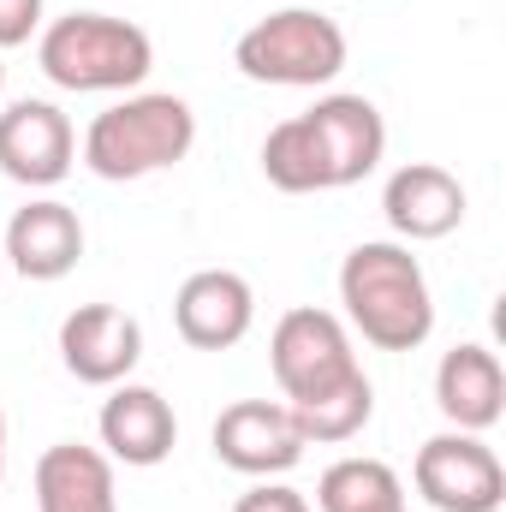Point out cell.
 Wrapping results in <instances>:
<instances>
[{
    "mask_svg": "<svg viewBox=\"0 0 506 512\" xmlns=\"http://www.w3.org/2000/svg\"><path fill=\"white\" fill-rule=\"evenodd\" d=\"M340 304L346 322L376 346V352H417L435 334V298L429 274L405 245L370 239L340 262Z\"/></svg>",
    "mask_w": 506,
    "mask_h": 512,
    "instance_id": "cell-1",
    "label": "cell"
},
{
    "mask_svg": "<svg viewBox=\"0 0 506 512\" xmlns=\"http://www.w3.org/2000/svg\"><path fill=\"white\" fill-rule=\"evenodd\" d=\"M197 143V114L185 96H126L84 131V167L108 185L149 179L161 167H179Z\"/></svg>",
    "mask_w": 506,
    "mask_h": 512,
    "instance_id": "cell-2",
    "label": "cell"
},
{
    "mask_svg": "<svg viewBox=\"0 0 506 512\" xmlns=\"http://www.w3.org/2000/svg\"><path fill=\"white\" fill-rule=\"evenodd\" d=\"M36 60L42 72L60 84V90H78V96H108V90H137L155 66V42L126 24V18H108V12H66L42 30L36 42Z\"/></svg>",
    "mask_w": 506,
    "mask_h": 512,
    "instance_id": "cell-3",
    "label": "cell"
},
{
    "mask_svg": "<svg viewBox=\"0 0 506 512\" xmlns=\"http://www.w3.org/2000/svg\"><path fill=\"white\" fill-rule=\"evenodd\" d=\"M233 66L251 84H280V90H322L346 72V30L328 12L286 6L251 24L233 48Z\"/></svg>",
    "mask_w": 506,
    "mask_h": 512,
    "instance_id": "cell-4",
    "label": "cell"
},
{
    "mask_svg": "<svg viewBox=\"0 0 506 512\" xmlns=\"http://www.w3.org/2000/svg\"><path fill=\"white\" fill-rule=\"evenodd\" d=\"M268 370L286 393V405L298 399H316L328 387L352 382L358 376V352H352V334L334 310H286L274 322V340H268Z\"/></svg>",
    "mask_w": 506,
    "mask_h": 512,
    "instance_id": "cell-5",
    "label": "cell"
},
{
    "mask_svg": "<svg viewBox=\"0 0 506 512\" xmlns=\"http://www.w3.org/2000/svg\"><path fill=\"white\" fill-rule=\"evenodd\" d=\"M411 483L435 512H501L506 501V471L495 447H483V435H465V429L429 435L417 447Z\"/></svg>",
    "mask_w": 506,
    "mask_h": 512,
    "instance_id": "cell-6",
    "label": "cell"
},
{
    "mask_svg": "<svg viewBox=\"0 0 506 512\" xmlns=\"http://www.w3.org/2000/svg\"><path fill=\"white\" fill-rule=\"evenodd\" d=\"M215 459L239 477H286L304 459V435L286 405L274 399H239L215 417Z\"/></svg>",
    "mask_w": 506,
    "mask_h": 512,
    "instance_id": "cell-7",
    "label": "cell"
},
{
    "mask_svg": "<svg viewBox=\"0 0 506 512\" xmlns=\"http://www.w3.org/2000/svg\"><path fill=\"white\" fill-rule=\"evenodd\" d=\"M72 155H78V137H72V120L54 102L24 96L0 114V173L12 185L48 191L72 173Z\"/></svg>",
    "mask_w": 506,
    "mask_h": 512,
    "instance_id": "cell-8",
    "label": "cell"
},
{
    "mask_svg": "<svg viewBox=\"0 0 506 512\" xmlns=\"http://www.w3.org/2000/svg\"><path fill=\"white\" fill-rule=\"evenodd\" d=\"M304 126L316 137L328 191L370 179L381 167V155H387V126H381V108L370 96H322V102L304 114Z\"/></svg>",
    "mask_w": 506,
    "mask_h": 512,
    "instance_id": "cell-9",
    "label": "cell"
},
{
    "mask_svg": "<svg viewBox=\"0 0 506 512\" xmlns=\"http://www.w3.org/2000/svg\"><path fill=\"white\" fill-rule=\"evenodd\" d=\"M143 358V328L120 304H78L60 322V364L90 387H120Z\"/></svg>",
    "mask_w": 506,
    "mask_h": 512,
    "instance_id": "cell-10",
    "label": "cell"
},
{
    "mask_svg": "<svg viewBox=\"0 0 506 512\" xmlns=\"http://www.w3.org/2000/svg\"><path fill=\"white\" fill-rule=\"evenodd\" d=\"M251 322H256V292H251V280L233 274V268H197L179 286V298H173V328L197 352L239 346L251 334Z\"/></svg>",
    "mask_w": 506,
    "mask_h": 512,
    "instance_id": "cell-11",
    "label": "cell"
},
{
    "mask_svg": "<svg viewBox=\"0 0 506 512\" xmlns=\"http://www.w3.org/2000/svg\"><path fill=\"white\" fill-rule=\"evenodd\" d=\"M78 256H84V221L72 203L36 197L6 221L0 262H12L24 280H66L78 268Z\"/></svg>",
    "mask_w": 506,
    "mask_h": 512,
    "instance_id": "cell-12",
    "label": "cell"
},
{
    "mask_svg": "<svg viewBox=\"0 0 506 512\" xmlns=\"http://www.w3.org/2000/svg\"><path fill=\"white\" fill-rule=\"evenodd\" d=\"M381 215H387V227H393L399 239H411V245L447 239V233H459V221H465V185H459L447 167H435V161H411V167H399V173L387 179Z\"/></svg>",
    "mask_w": 506,
    "mask_h": 512,
    "instance_id": "cell-13",
    "label": "cell"
},
{
    "mask_svg": "<svg viewBox=\"0 0 506 512\" xmlns=\"http://www.w3.org/2000/svg\"><path fill=\"white\" fill-rule=\"evenodd\" d=\"M96 429H102L108 459H114V465H137V471L161 465V459L173 453V441H179L173 405H167L155 387H137V382H120L114 393H108Z\"/></svg>",
    "mask_w": 506,
    "mask_h": 512,
    "instance_id": "cell-14",
    "label": "cell"
},
{
    "mask_svg": "<svg viewBox=\"0 0 506 512\" xmlns=\"http://www.w3.org/2000/svg\"><path fill=\"white\" fill-rule=\"evenodd\" d=\"M435 405H441V417H447L453 429H465V435L495 429L501 411H506L501 358H495L489 346H477V340L453 346V352L441 358V370H435Z\"/></svg>",
    "mask_w": 506,
    "mask_h": 512,
    "instance_id": "cell-15",
    "label": "cell"
},
{
    "mask_svg": "<svg viewBox=\"0 0 506 512\" xmlns=\"http://www.w3.org/2000/svg\"><path fill=\"white\" fill-rule=\"evenodd\" d=\"M36 512H120L114 459L84 441H60L36 459Z\"/></svg>",
    "mask_w": 506,
    "mask_h": 512,
    "instance_id": "cell-16",
    "label": "cell"
},
{
    "mask_svg": "<svg viewBox=\"0 0 506 512\" xmlns=\"http://www.w3.org/2000/svg\"><path fill=\"white\" fill-rule=\"evenodd\" d=\"M286 411H292L304 447H310V441H316V447H334V441L364 435V423L376 417V387H370V376L358 370L352 382L328 387V393H316V399H298V405H286Z\"/></svg>",
    "mask_w": 506,
    "mask_h": 512,
    "instance_id": "cell-17",
    "label": "cell"
},
{
    "mask_svg": "<svg viewBox=\"0 0 506 512\" xmlns=\"http://www.w3.org/2000/svg\"><path fill=\"white\" fill-rule=\"evenodd\" d=\"M405 501V483L387 459H340L322 471L316 483V507L322 512H376Z\"/></svg>",
    "mask_w": 506,
    "mask_h": 512,
    "instance_id": "cell-18",
    "label": "cell"
},
{
    "mask_svg": "<svg viewBox=\"0 0 506 512\" xmlns=\"http://www.w3.org/2000/svg\"><path fill=\"white\" fill-rule=\"evenodd\" d=\"M262 173H268V185L286 191V197L328 191V173H322V155H316V137L304 126V114L280 120V126L262 137Z\"/></svg>",
    "mask_w": 506,
    "mask_h": 512,
    "instance_id": "cell-19",
    "label": "cell"
},
{
    "mask_svg": "<svg viewBox=\"0 0 506 512\" xmlns=\"http://www.w3.org/2000/svg\"><path fill=\"white\" fill-rule=\"evenodd\" d=\"M42 30V0H0V48H24Z\"/></svg>",
    "mask_w": 506,
    "mask_h": 512,
    "instance_id": "cell-20",
    "label": "cell"
},
{
    "mask_svg": "<svg viewBox=\"0 0 506 512\" xmlns=\"http://www.w3.org/2000/svg\"><path fill=\"white\" fill-rule=\"evenodd\" d=\"M233 512H310V501L298 495V489H286V483H256V489H245L239 501H233Z\"/></svg>",
    "mask_w": 506,
    "mask_h": 512,
    "instance_id": "cell-21",
    "label": "cell"
},
{
    "mask_svg": "<svg viewBox=\"0 0 506 512\" xmlns=\"http://www.w3.org/2000/svg\"><path fill=\"white\" fill-rule=\"evenodd\" d=\"M0 477H6V417H0Z\"/></svg>",
    "mask_w": 506,
    "mask_h": 512,
    "instance_id": "cell-22",
    "label": "cell"
},
{
    "mask_svg": "<svg viewBox=\"0 0 506 512\" xmlns=\"http://www.w3.org/2000/svg\"><path fill=\"white\" fill-rule=\"evenodd\" d=\"M376 512H405V501H393V507H376Z\"/></svg>",
    "mask_w": 506,
    "mask_h": 512,
    "instance_id": "cell-23",
    "label": "cell"
},
{
    "mask_svg": "<svg viewBox=\"0 0 506 512\" xmlns=\"http://www.w3.org/2000/svg\"><path fill=\"white\" fill-rule=\"evenodd\" d=\"M0 90H6V66H0Z\"/></svg>",
    "mask_w": 506,
    "mask_h": 512,
    "instance_id": "cell-24",
    "label": "cell"
}]
</instances>
